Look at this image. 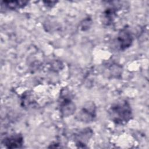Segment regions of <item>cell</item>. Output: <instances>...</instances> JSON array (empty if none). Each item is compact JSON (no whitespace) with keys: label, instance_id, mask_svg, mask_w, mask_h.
<instances>
[{"label":"cell","instance_id":"cell-2","mask_svg":"<svg viewBox=\"0 0 149 149\" xmlns=\"http://www.w3.org/2000/svg\"><path fill=\"white\" fill-rule=\"evenodd\" d=\"M118 42L121 49H125L129 47L132 41V37L131 34L126 30H123L119 33L118 37Z\"/></svg>","mask_w":149,"mask_h":149},{"label":"cell","instance_id":"cell-3","mask_svg":"<svg viewBox=\"0 0 149 149\" xmlns=\"http://www.w3.org/2000/svg\"><path fill=\"white\" fill-rule=\"evenodd\" d=\"M3 144L9 148H19L23 144V138L19 134L11 136L4 139Z\"/></svg>","mask_w":149,"mask_h":149},{"label":"cell","instance_id":"cell-4","mask_svg":"<svg viewBox=\"0 0 149 149\" xmlns=\"http://www.w3.org/2000/svg\"><path fill=\"white\" fill-rule=\"evenodd\" d=\"M94 113L95 107H93V104H88L82 109L80 116L81 118L83 120L90 121L93 119V118L95 117Z\"/></svg>","mask_w":149,"mask_h":149},{"label":"cell","instance_id":"cell-5","mask_svg":"<svg viewBox=\"0 0 149 149\" xmlns=\"http://www.w3.org/2000/svg\"><path fill=\"white\" fill-rule=\"evenodd\" d=\"M61 110L65 116L70 115L74 110V105L70 100H65L61 104Z\"/></svg>","mask_w":149,"mask_h":149},{"label":"cell","instance_id":"cell-1","mask_svg":"<svg viewBox=\"0 0 149 149\" xmlns=\"http://www.w3.org/2000/svg\"><path fill=\"white\" fill-rule=\"evenodd\" d=\"M109 113L111 119L119 124L128 122L132 116L131 108L126 101L119 102L112 105L110 108Z\"/></svg>","mask_w":149,"mask_h":149}]
</instances>
